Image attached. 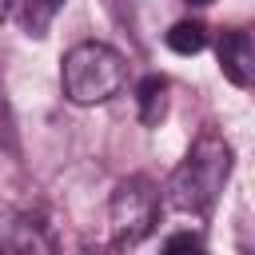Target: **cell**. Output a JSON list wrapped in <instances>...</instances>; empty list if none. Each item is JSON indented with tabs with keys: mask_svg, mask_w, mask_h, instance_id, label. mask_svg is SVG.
Listing matches in <instances>:
<instances>
[{
	"mask_svg": "<svg viewBox=\"0 0 255 255\" xmlns=\"http://www.w3.org/2000/svg\"><path fill=\"white\" fill-rule=\"evenodd\" d=\"M159 255H211V251H207V243H203L199 231H175V235L163 239Z\"/></svg>",
	"mask_w": 255,
	"mask_h": 255,
	"instance_id": "obj_9",
	"label": "cell"
},
{
	"mask_svg": "<svg viewBox=\"0 0 255 255\" xmlns=\"http://www.w3.org/2000/svg\"><path fill=\"white\" fill-rule=\"evenodd\" d=\"M187 4H211V0H187Z\"/></svg>",
	"mask_w": 255,
	"mask_h": 255,
	"instance_id": "obj_12",
	"label": "cell"
},
{
	"mask_svg": "<svg viewBox=\"0 0 255 255\" xmlns=\"http://www.w3.org/2000/svg\"><path fill=\"white\" fill-rule=\"evenodd\" d=\"M215 56H219V72L235 88H251V80H255V44H251V32H243V28L223 32Z\"/></svg>",
	"mask_w": 255,
	"mask_h": 255,
	"instance_id": "obj_5",
	"label": "cell"
},
{
	"mask_svg": "<svg viewBox=\"0 0 255 255\" xmlns=\"http://www.w3.org/2000/svg\"><path fill=\"white\" fill-rule=\"evenodd\" d=\"M135 112H139V124H147V128H155L163 120V112H167V80L163 76L151 72L135 84Z\"/></svg>",
	"mask_w": 255,
	"mask_h": 255,
	"instance_id": "obj_6",
	"label": "cell"
},
{
	"mask_svg": "<svg viewBox=\"0 0 255 255\" xmlns=\"http://www.w3.org/2000/svg\"><path fill=\"white\" fill-rule=\"evenodd\" d=\"M8 8H12V4H8V0H0V24H4V16H8Z\"/></svg>",
	"mask_w": 255,
	"mask_h": 255,
	"instance_id": "obj_11",
	"label": "cell"
},
{
	"mask_svg": "<svg viewBox=\"0 0 255 255\" xmlns=\"http://www.w3.org/2000/svg\"><path fill=\"white\" fill-rule=\"evenodd\" d=\"M80 255H124L120 247H104V243H88V247H80Z\"/></svg>",
	"mask_w": 255,
	"mask_h": 255,
	"instance_id": "obj_10",
	"label": "cell"
},
{
	"mask_svg": "<svg viewBox=\"0 0 255 255\" xmlns=\"http://www.w3.org/2000/svg\"><path fill=\"white\" fill-rule=\"evenodd\" d=\"M159 219V187L147 175H128L112 199H108V227H112V247L128 251L143 243L155 231Z\"/></svg>",
	"mask_w": 255,
	"mask_h": 255,
	"instance_id": "obj_3",
	"label": "cell"
},
{
	"mask_svg": "<svg viewBox=\"0 0 255 255\" xmlns=\"http://www.w3.org/2000/svg\"><path fill=\"white\" fill-rule=\"evenodd\" d=\"M56 231L40 211L0 203V255H56Z\"/></svg>",
	"mask_w": 255,
	"mask_h": 255,
	"instance_id": "obj_4",
	"label": "cell"
},
{
	"mask_svg": "<svg viewBox=\"0 0 255 255\" xmlns=\"http://www.w3.org/2000/svg\"><path fill=\"white\" fill-rule=\"evenodd\" d=\"M128 80V64L124 56L104 44V40H84L76 48H68L64 56V68H60V84H64V96L80 108H92V104H108Z\"/></svg>",
	"mask_w": 255,
	"mask_h": 255,
	"instance_id": "obj_2",
	"label": "cell"
},
{
	"mask_svg": "<svg viewBox=\"0 0 255 255\" xmlns=\"http://www.w3.org/2000/svg\"><path fill=\"white\" fill-rule=\"evenodd\" d=\"M227 175H231V143L215 128H207L187 147L183 163L171 171V179L163 187V199L183 215H211Z\"/></svg>",
	"mask_w": 255,
	"mask_h": 255,
	"instance_id": "obj_1",
	"label": "cell"
},
{
	"mask_svg": "<svg viewBox=\"0 0 255 255\" xmlns=\"http://www.w3.org/2000/svg\"><path fill=\"white\" fill-rule=\"evenodd\" d=\"M16 8V20L28 36H44L56 20V12L64 8V0H8Z\"/></svg>",
	"mask_w": 255,
	"mask_h": 255,
	"instance_id": "obj_7",
	"label": "cell"
},
{
	"mask_svg": "<svg viewBox=\"0 0 255 255\" xmlns=\"http://www.w3.org/2000/svg\"><path fill=\"white\" fill-rule=\"evenodd\" d=\"M163 40H167V48L175 56H195V52L207 48V28L199 20H179V24H171V32Z\"/></svg>",
	"mask_w": 255,
	"mask_h": 255,
	"instance_id": "obj_8",
	"label": "cell"
}]
</instances>
